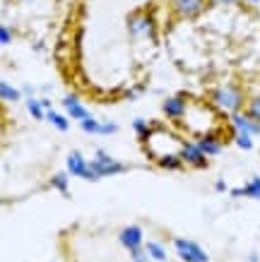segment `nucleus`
Here are the masks:
<instances>
[{
    "label": "nucleus",
    "instance_id": "obj_30",
    "mask_svg": "<svg viewBox=\"0 0 260 262\" xmlns=\"http://www.w3.org/2000/svg\"><path fill=\"white\" fill-rule=\"evenodd\" d=\"M244 3H248V5H258L260 0H244Z\"/></svg>",
    "mask_w": 260,
    "mask_h": 262
},
{
    "label": "nucleus",
    "instance_id": "obj_12",
    "mask_svg": "<svg viewBox=\"0 0 260 262\" xmlns=\"http://www.w3.org/2000/svg\"><path fill=\"white\" fill-rule=\"evenodd\" d=\"M63 106H65V111H68V116H70L72 120H79V123H82L85 118H89V111H87L85 106L79 103L77 96H65Z\"/></svg>",
    "mask_w": 260,
    "mask_h": 262
},
{
    "label": "nucleus",
    "instance_id": "obj_24",
    "mask_svg": "<svg viewBox=\"0 0 260 262\" xmlns=\"http://www.w3.org/2000/svg\"><path fill=\"white\" fill-rule=\"evenodd\" d=\"M99 178H102V173H99L96 166L89 161V164H87V171H85V181H99Z\"/></svg>",
    "mask_w": 260,
    "mask_h": 262
},
{
    "label": "nucleus",
    "instance_id": "obj_3",
    "mask_svg": "<svg viewBox=\"0 0 260 262\" xmlns=\"http://www.w3.org/2000/svg\"><path fill=\"white\" fill-rule=\"evenodd\" d=\"M178 157H181L183 166H193V168H205L210 161H207V157L200 151V147H197L195 140H186V142H181V151H178Z\"/></svg>",
    "mask_w": 260,
    "mask_h": 262
},
{
    "label": "nucleus",
    "instance_id": "obj_7",
    "mask_svg": "<svg viewBox=\"0 0 260 262\" xmlns=\"http://www.w3.org/2000/svg\"><path fill=\"white\" fill-rule=\"evenodd\" d=\"M118 241H121V246L130 253V250H135V248L145 246V233H142V229L137 226V224H130V226H123V229H121Z\"/></svg>",
    "mask_w": 260,
    "mask_h": 262
},
{
    "label": "nucleus",
    "instance_id": "obj_5",
    "mask_svg": "<svg viewBox=\"0 0 260 262\" xmlns=\"http://www.w3.org/2000/svg\"><path fill=\"white\" fill-rule=\"evenodd\" d=\"M92 164H94L96 171L102 173V178L104 176H118V173H123V171H128V166L123 164V161L109 157L104 149H96V157L92 159Z\"/></svg>",
    "mask_w": 260,
    "mask_h": 262
},
{
    "label": "nucleus",
    "instance_id": "obj_9",
    "mask_svg": "<svg viewBox=\"0 0 260 262\" xmlns=\"http://www.w3.org/2000/svg\"><path fill=\"white\" fill-rule=\"evenodd\" d=\"M195 142H197L200 151L205 154L207 159H212V157H219L222 149H224V142H222V137H219V135H214V133H207V135L197 137Z\"/></svg>",
    "mask_w": 260,
    "mask_h": 262
},
{
    "label": "nucleus",
    "instance_id": "obj_11",
    "mask_svg": "<svg viewBox=\"0 0 260 262\" xmlns=\"http://www.w3.org/2000/svg\"><path fill=\"white\" fill-rule=\"evenodd\" d=\"M231 198H248V200H260V176H253L251 181L241 185V188H231L229 190Z\"/></svg>",
    "mask_w": 260,
    "mask_h": 262
},
{
    "label": "nucleus",
    "instance_id": "obj_16",
    "mask_svg": "<svg viewBox=\"0 0 260 262\" xmlns=\"http://www.w3.org/2000/svg\"><path fill=\"white\" fill-rule=\"evenodd\" d=\"M133 130H135V135L140 137V142H142V140H147V135L152 133V123L150 120H145V118H135L133 120Z\"/></svg>",
    "mask_w": 260,
    "mask_h": 262
},
{
    "label": "nucleus",
    "instance_id": "obj_23",
    "mask_svg": "<svg viewBox=\"0 0 260 262\" xmlns=\"http://www.w3.org/2000/svg\"><path fill=\"white\" fill-rule=\"evenodd\" d=\"M130 262H152L150 257H147V253H145V246L142 248H135V250H130Z\"/></svg>",
    "mask_w": 260,
    "mask_h": 262
},
{
    "label": "nucleus",
    "instance_id": "obj_20",
    "mask_svg": "<svg viewBox=\"0 0 260 262\" xmlns=\"http://www.w3.org/2000/svg\"><path fill=\"white\" fill-rule=\"evenodd\" d=\"M27 108H29V113H32L34 118L36 120H41V118H46V108H44V106H41V101L39 99H29V101H27Z\"/></svg>",
    "mask_w": 260,
    "mask_h": 262
},
{
    "label": "nucleus",
    "instance_id": "obj_6",
    "mask_svg": "<svg viewBox=\"0 0 260 262\" xmlns=\"http://www.w3.org/2000/svg\"><path fill=\"white\" fill-rule=\"evenodd\" d=\"M229 125H231L234 133H244V135H251V137L260 135V123L258 120H253L246 111L231 113V116H229Z\"/></svg>",
    "mask_w": 260,
    "mask_h": 262
},
{
    "label": "nucleus",
    "instance_id": "obj_1",
    "mask_svg": "<svg viewBox=\"0 0 260 262\" xmlns=\"http://www.w3.org/2000/svg\"><path fill=\"white\" fill-rule=\"evenodd\" d=\"M212 103L219 111L227 113H238L244 108V92L236 84H222L212 92Z\"/></svg>",
    "mask_w": 260,
    "mask_h": 262
},
{
    "label": "nucleus",
    "instance_id": "obj_18",
    "mask_svg": "<svg viewBox=\"0 0 260 262\" xmlns=\"http://www.w3.org/2000/svg\"><path fill=\"white\" fill-rule=\"evenodd\" d=\"M0 99H3V101H17V99H19V92H17L15 87H10L8 82L0 80Z\"/></svg>",
    "mask_w": 260,
    "mask_h": 262
},
{
    "label": "nucleus",
    "instance_id": "obj_13",
    "mask_svg": "<svg viewBox=\"0 0 260 262\" xmlns=\"http://www.w3.org/2000/svg\"><path fill=\"white\" fill-rule=\"evenodd\" d=\"M87 164L89 161L79 154V151H70L68 154V173L70 176H77V178H85V171H87Z\"/></svg>",
    "mask_w": 260,
    "mask_h": 262
},
{
    "label": "nucleus",
    "instance_id": "obj_26",
    "mask_svg": "<svg viewBox=\"0 0 260 262\" xmlns=\"http://www.w3.org/2000/svg\"><path fill=\"white\" fill-rule=\"evenodd\" d=\"M12 41V32H10L8 24H0V43L5 46V43H10Z\"/></svg>",
    "mask_w": 260,
    "mask_h": 262
},
{
    "label": "nucleus",
    "instance_id": "obj_25",
    "mask_svg": "<svg viewBox=\"0 0 260 262\" xmlns=\"http://www.w3.org/2000/svg\"><path fill=\"white\" fill-rule=\"evenodd\" d=\"M118 133V125L111 123V120H102V135H116Z\"/></svg>",
    "mask_w": 260,
    "mask_h": 262
},
{
    "label": "nucleus",
    "instance_id": "obj_22",
    "mask_svg": "<svg viewBox=\"0 0 260 262\" xmlns=\"http://www.w3.org/2000/svg\"><path fill=\"white\" fill-rule=\"evenodd\" d=\"M53 188L58 192H68V173H55L53 176Z\"/></svg>",
    "mask_w": 260,
    "mask_h": 262
},
{
    "label": "nucleus",
    "instance_id": "obj_21",
    "mask_svg": "<svg viewBox=\"0 0 260 262\" xmlns=\"http://www.w3.org/2000/svg\"><path fill=\"white\" fill-rule=\"evenodd\" d=\"M246 113H248L253 120H258V123H260V96H253L251 101H248V108H246Z\"/></svg>",
    "mask_w": 260,
    "mask_h": 262
},
{
    "label": "nucleus",
    "instance_id": "obj_19",
    "mask_svg": "<svg viewBox=\"0 0 260 262\" xmlns=\"http://www.w3.org/2000/svg\"><path fill=\"white\" fill-rule=\"evenodd\" d=\"M234 144H236L238 149L251 151L253 149V137L251 135H244V133H234Z\"/></svg>",
    "mask_w": 260,
    "mask_h": 262
},
{
    "label": "nucleus",
    "instance_id": "obj_15",
    "mask_svg": "<svg viewBox=\"0 0 260 262\" xmlns=\"http://www.w3.org/2000/svg\"><path fill=\"white\" fill-rule=\"evenodd\" d=\"M46 118H48V123H51L53 127H58L61 133H65V130L70 127V120L65 118V116H61V113H55L53 108H51V111H46Z\"/></svg>",
    "mask_w": 260,
    "mask_h": 262
},
{
    "label": "nucleus",
    "instance_id": "obj_27",
    "mask_svg": "<svg viewBox=\"0 0 260 262\" xmlns=\"http://www.w3.org/2000/svg\"><path fill=\"white\" fill-rule=\"evenodd\" d=\"M214 190H217V192H227L229 188H227V183H224V181H217V183H214Z\"/></svg>",
    "mask_w": 260,
    "mask_h": 262
},
{
    "label": "nucleus",
    "instance_id": "obj_17",
    "mask_svg": "<svg viewBox=\"0 0 260 262\" xmlns=\"http://www.w3.org/2000/svg\"><path fill=\"white\" fill-rule=\"evenodd\" d=\"M79 127L85 130L87 135H102V120H96V118H85L82 123H79Z\"/></svg>",
    "mask_w": 260,
    "mask_h": 262
},
{
    "label": "nucleus",
    "instance_id": "obj_14",
    "mask_svg": "<svg viewBox=\"0 0 260 262\" xmlns=\"http://www.w3.org/2000/svg\"><path fill=\"white\" fill-rule=\"evenodd\" d=\"M145 253H147V257H150L152 262H166V248L159 243V241H147L145 243Z\"/></svg>",
    "mask_w": 260,
    "mask_h": 262
},
{
    "label": "nucleus",
    "instance_id": "obj_10",
    "mask_svg": "<svg viewBox=\"0 0 260 262\" xmlns=\"http://www.w3.org/2000/svg\"><path fill=\"white\" fill-rule=\"evenodd\" d=\"M173 5L181 17H197L207 8V0H173Z\"/></svg>",
    "mask_w": 260,
    "mask_h": 262
},
{
    "label": "nucleus",
    "instance_id": "obj_2",
    "mask_svg": "<svg viewBox=\"0 0 260 262\" xmlns=\"http://www.w3.org/2000/svg\"><path fill=\"white\" fill-rule=\"evenodd\" d=\"M173 250L183 262H210V255L190 238H173Z\"/></svg>",
    "mask_w": 260,
    "mask_h": 262
},
{
    "label": "nucleus",
    "instance_id": "obj_8",
    "mask_svg": "<svg viewBox=\"0 0 260 262\" xmlns=\"http://www.w3.org/2000/svg\"><path fill=\"white\" fill-rule=\"evenodd\" d=\"M130 36H154V19H152L150 15H145V12H140V15H133L130 17Z\"/></svg>",
    "mask_w": 260,
    "mask_h": 262
},
{
    "label": "nucleus",
    "instance_id": "obj_29",
    "mask_svg": "<svg viewBox=\"0 0 260 262\" xmlns=\"http://www.w3.org/2000/svg\"><path fill=\"white\" fill-rule=\"evenodd\" d=\"M248 262H260L258 253H251V255H248Z\"/></svg>",
    "mask_w": 260,
    "mask_h": 262
},
{
    "label": "nucleus",
    "instance_id": "obj_4",
    "mask_svg": "<svg viewBox=\"0 0 260 262\" xmlns=\"http://www.w3.org/2000/svg\"><path fill=\"white\" fill-rule=\"evenodd\" d=\"M162 111H164V116L169 120L181 123L183 116H186V111H188V96L186 94H173V96H169V99H164Z\"/></svg>",
    "mask_w": 260,
    "mask_h": 262
},
{
    "label": "nucleus",
    "instance_id": "obj_28",
    "mask_svg": "<svg viewBox=\"0 0 260 262\" xmlns=\"http://www.w3.org/2000/svg\"><path fill=\"white\" fill-rule=\"evenodd\" d=\"M210 3H219V5H234L236 0H210Z\"/></svg>",
    "mask_w": 260,
    "mask_h": 262
}]
</instances>
